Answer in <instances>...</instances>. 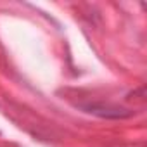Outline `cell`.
I'll return each mask as SVG.
<instances>
[]
</instances>
